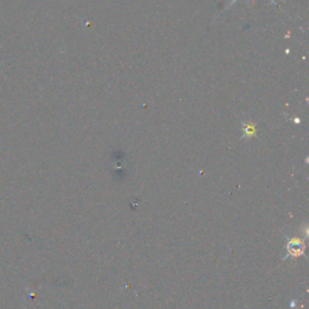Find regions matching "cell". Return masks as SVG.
Wrapping results in <instances>:
<instances>
[{
	"label": "cell",
	"mask_w": 309,
	"mask_h": 309,
	"mask_svg": "<svg viewBox=\"0 0 309 309\" xmlns=\"http://www.w3.org/2000/svg\"><path fill=\"white\" fill-rule=\"evenodd\" d=\"M236 1H237V0H232V1H231V2H230V6H231V5H232V4H233V2H236ZM271 1H272V2H273V4L275 5V1H274V0H271Z\"/></svg>",
	"instance_id": "2"
},
{
	"label": "cell",
	"mask_w": 309,
	"mask_h": 309,
	"mask_svg": "<svg viewBox=\"0 0 309 309\" xmlns=\"http://www.w3.org/2000/svg\"><path fill=\"white\" fill-rule=\"evenodd\" d=\"M255 124L249 123L248 126L244 128L243 131V138H251L253 136H255Z\"/></svg>",
	"instance_id": "1"
}]
</instances>
